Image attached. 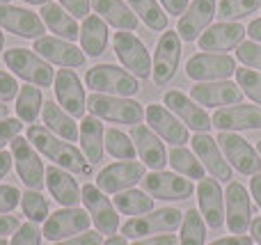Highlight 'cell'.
I'll return each mask as SVG.
<instances>
[{"label": "cell", "mask_w": 261, "mask_h": 245, "mask_svg": "<svg viewBox=\"0 0 261 245\" xmlns=\"http://www.w3.org/2000/svg\"><path fill=\"white\" fill-rule=\"evenodd\" d=\"M28 142H30L39 154H44L48 160H53V165L67 170V172L81 174V177H87V174L92 172V165L85 163L87 160L85 154H83L81 149H76L71 142L53 135L46 126L30 124V126H28Z\"/></svg>", "instance_id": "6da1fadb"}, {"label": "cell", "mask_w": 261, "mask_h": 245, "mask_svg": "<svg viewBox=\"0 0 261 245\" xmlns=\"http://www.w3.org/2000/svg\"><path fill=\"white\" fill-rule=\"evenodd\" d=\"M85 85L90 90L99 92V94H110V96H128L140 92V80L130 71L115 64H96V67L87 69L85 73Z\"/></svg>", "instance_id": "7a4b0ae2"}, {"label": "cell", "mask_w": 261, "mask_h": 245, "mask_svg": "<svg viewBox=\"0 0 261 245\" xmlns=\"http://www.w3.org/2000/svg\"><path fill=\"white\" fill-rule=\"evenodd\" d=\"M3 60H5V67L12 69L14 76L23 78L28 85L48 87L55 83V71H53V67H50V62H46L35 50L9 48V50H5Z\"/></svg>", "instance_id": "3957f363"}, {"label": "cell", "mask_w": 261, "mask_h": 245, "mask_svg": "<svg viewBox=\"0 0 261 245\" xmlns=\"http://www.w3.org/2000/svg\"><path fill=\"white\" fill-rule=\"evenodd\" d=\"M87 110L90 115L103 119V122L113 124H130L138 126L144 119V108L133 99H124V96H110V94H94L87 96Z\"/></svg>", "instance_id": "277c9868"}, {"label": "cell", "mask_w": 261, "mask_h": 245, "mask_svg": "<svg viewBox=\"0 0 261 245\" xmlns=\"http://www.w3.org/2000/svg\"><path fill=\"white\" fill-rule=\"evenodd\" d=\"M184 223V213L179 209H172V206H165V209L151 211L149 215H138V218H130L128 223L122 225V236L126 238H147L153 236V234H170L176 232Z\"/></svg>", "instance_id": "5b68a950"}, {"label": "cell", "mask_w": 261, "mask_h": 245, "mask_svg": "<svg viewBox=\"0 0 261 245\" xmlns=\"http://www.w3.org/2000/svg\"><path fill=\"white\" fill-rule=\"evenodd\" d=\"M113 48L117 60L124 64V69H128L138 80H144V78L151 76V55H149L144 41H140L133 32L119 30L115 32L113 39Z\"/></svg>", "instance_id": "8992f818"}, {"label": "cell", "mask_w": 261, "mask_h": 245, "mask_svg": "<svg viewBox=\"0 0 261 245\" xmlns=\"http://www.w3.org/2000/svg\"><path fill=\"white\" fill-rule=\"evenodd\" d=\"M216 142L220 145L225 158L229 160V165L241 174H254L261 172V156L257 151V147H252L245 138H241L239 133H229V131H220L216 138Z\"/></svg>", "instance_id": "52a82bcc"}, {"label": "cell", "mask_w": 261, "mask_h": 245, "mask_svg": "<svg viewBox=\"0 0 261 245\" xmlns=\"http://www.w3.org/2000/svg\"><path fill=\"white\" fill-rule=\"evenodd\" d=\"M12 156H14V168L18 172V179L25 183L28 190H39L46 186V170L41 163L37 149L28 142V138L16 135L12 142Z\"/></svg>", "instance_id": "ba28073f"}, {"label": "cell", "mask_w": 261, "mask_h": 245, "mask_svg": "<svg viewBox=\"0 0 261 245\" xmlns=\"http://www.w3.org/2000/svg\"><path fill=\"white\" fill-rule=\"evenodd\" d=\"M142 188L151 197H158V200L165 202L190 200L195 193V183L190 179L181 177L176 172H163V170H151L149 174H144Z\"/></svg>", "instance_id": "9c48e42d"}, {"label": "cell", "mask_w": 261, "mask_h": 245, "mask_svg": "<svg viewBox=\"0 0 261 245\" xmlns=\"http://www.w3.org/2000/svg\"><path fill=\"white\" fill-rule=\"evenodd\" d=\"M186 73L195 83L229 80L236 73V60L227 53H197L186 62Z\"/></svg>", "instance_id": "30bf717a"}, {"label": "cell", "mask_w": 261, "mask_h": 245, "mask_svg": "<svg viewBox=\"0 0 261 245\" xmlns=\"http://www.w3.org/2000/svg\"><path fill=\"white\" fill-rule=\"evenodd\" d=\"M83 193V204H85V211L90 213L92 223H94L96 232L106 234V236H115L119 229V215L115 204L106 197L103 190H99L92 183H85L81 188Z\"/></svg>", "instance_id": "8fae6325"}, {"label": "cell", "mask_w": 261, "mask_h": 245, "mask_svg": "<svg viewBox=\"0 0 261 245\" xmlns=\"http://www.w3.org/2000/svg\"><path fill=\"white\" fill-rule=\"evenodd\" d=\"M181 60V37L176 30L163 32V37L156 44V53H153V64H151V80L158 87L167 85L174 78L176 69H179Z\"/></svg>", "instance_id": "7c38bea8"}, {"label": "cell", "mask_w": 261, "mask_h": 245, "mask_svg": "<svg viewBox=\"0 0 261 245\" xmlns=\"http://www.w3.org/2000/svg\"><path fill=\"white\" fill-rule=\"evenodd\" d=\"M90 225H92V218L85 209H78V206L64 209L62 206L60 211H55V213L48 215L41 234H44V238L58 243V241H64V238L76 236V234L90 232Z\"/></svg>", "instance_id": "4fadbf2b"}, {"label": "cell", "mask_w": 261, "mask_h": 245, "mask_svg": "<svg viewBox=\"0 0 261 245\" xmlns=\"http://www.w3.org/2000/svg\"><path fill=\"white\" fill-rule=\"evenodd\" d=\"M144 119H147L149 128H151L161 140L170 142V145H174V147H184L186 142H190L188 126L181 124V119L176 117L170 108H165V105L149 103L147 108H144Z\"/></svg>", "instance_id": "5bb4252c"}, {"label": "cell", "mask_w": 261, "mask_h": 245, "mask_svg": "<svg viewBox=\"0 0 261 245\" xmlns=\"http://www.w3.org/2000/svg\"><path fill=\"white\" fill-rule=\"evenodd\" d=\"M140 179H144V165L138 160H119L108 168H103L96 177V188L103 190L106 195H117L128 188H135V183H140Z\"/></svg>", "instance_id": "9a60e30c"}, {"label": "cell", "mask_w": 261, "mask_h": 245, "mask_svg": "<svg viewBox=\"0 0 261 245\" xmlns=\"http://www.w3.org/2000/svg\"><path fill=\"white\" fill-rule=\"evenodd\" d=\"M225 223L236 236L248 232L252 223V204H250L248 188L239 181H229L225 190Z\"/></svg>", "instance_id": "2e32d148"}, {"label": "cell", "mask_w": 261, "mask_h": 245, "mask_svg": "<svg viewBox=\"0 0 261 245\" xmlns=\"http://www.w3.org/2000/svg\"><path fill=\"white\" fill-rule=\"evenodd\" d=\"M213 128L218 131H261V105H227L213 113Z\"/></svg>", "instance_id": "e0dca14e"}, {"label": "cell", "mask_w": 261, "mask_h": 245, "mask_svg": "<svg viewBox=\"0 0 261 245\" xmlns=\"http://www.w3.org/2000/svg\"><path fill=\"white\" fill-rule=\"evenodd\" d=\"M0 28L23 39H39L46 30L39 14L16 5H0Z\"/></svg>", "instance_id": "ac0fdd59"}, {"label": "cell", "mask_w": 261, "mask_h": 245, "mask_svg": "<svg viewBox=\"0 0 261 245\" xmlns=\"http://www.w3.org/2000/svg\"><path fill=\"white\" fill-rule=\"evenodd\" d=\"M243 90L231 80H213V83H197L190 90V99L199 105L208 108H227L239 105L243 101Z\"/></svg>", "instance_id": "d6986e66"}, {"label": "cell", "mask_w": 261, "mask_h": 245, "mask_svg": "<svg viewBox=\"0 0 261 245\" xmlns=\"http://www.w3.org/2000/svg\"><path fill=\"white\" fill-rule=\"evenodd\" d=\"M55 96L58 103L67 110L71 117H85L87 110V96L81 78L73 69H60L55 73Z\"/></svg>", "instance_id": "ffe728a7"}, {"label": "cell", "mask_w": 261, "mask_h": 245, "mask_svg": "<svg viewBox=\"0 0 261 245\" xmlns=\"http://www.w3.org/2000/svg\"><path fill=\"white\" fill-rule=\"evenodd\" d=\"M245 35H248V30L241 23H213L202 32L197 46L204 53H227L231 48H239L243 44Z\"/></svg>", "instance_id": "44dd1931"}, {"label": "cell", "mask_w": 261, "mask_h": 245, "mask_svg": "<svg viewBox=\"0 0 261 245\" xmlns=\"http://www.w3.org/2000/svg\"><path fill=\"white\" fill-rule=\"evenodd\" d=\"M32 50L37 55H41L46 62L58 64V67H64V69H73L85 64V53L78 46H73L71 41L60 39V37H39V39H35V48Z\"/></svg>", "instance_id": "7402d4cb"}, {"label": "cell", "mask_w": 261, "mask_h": 245, "mask_svg": "<svg viewBox=\"0 0 261 245\" xmlns=\"http://www.w3.org/2000/svg\"><path fill=\"white\" fill-rule=\"evenodd\" d=\"M218 14V3L216 0H195L188 5L184 14L179 16V25L176 32L184 41H195L202 37V32L211 25L213 16Z\"/></svg>", "instance_id": "603a6c76"}, {"label": "cell", "mask_w": 261, "mask_h": 245, "mask_svg": "<svg viewBox=\"0 0 261 245\" xmlns=\"http://www.w3.org/2000/svg\"><path fill=\"white\" fill-rule=\"evenodd\" d=\"M190 142H193V151L199 158V163L204 165V170H208L211 177L218 179V181L229 183L231 181V165H229V160L225 158V154H222L220 145H218L211 135H206V133H197Z\"/></svg>", "instance_id": "cb8c5ba5"}, {"label": "cell", "mask_w": 261, "mask_h": 245, "mask_svg": "<svg viewBox=\"0 0 261 245\" xmlns=\"http://www.w3.org/2000/svg\"><path fill=\"white\" fill-rule=\"evenodd\" d=\"M197 202L206 227L220 229L225 225V193H222L218 179H206L197 183Z\"/></svg>", "instance_id": "d4e9b609"}, {"label": "cell", "mask_w": 261, "mask_h": 245, "mask_svg": "<svg viewBox=\"0 0 261 245\" xmlns=\"http://www.w3.org/2000/svg\"><path fill=\"white\" fill-rule=\"evenodd\" d=\"M163 105L170 108L181 122L188 128H193L195 133H206L211 131V117L204 113V108L199 103H195L190 96H186L184 92H167L163 96Z\"/></svg>", "instance_id": "484cf974"}, {"label": "cell", "mask_w": 261, "mask_h": 245, "mask_svg": "<svg viewBox=\"0 0 261 245\" xmlns=\"http://www.w3.org/2000/svg\"><path fill=\"white\" fill-rule=\"evenodd\" d=\"M130 140H133L140 160H142L147 168L163 170L167 165V149H165V145H163V140L149 126H144V124L133 126V128H130Z\"/></svg>", "instance_id": "4316f807"}, {"label": "cell", "mask_w": 261, "mask_h": 245, "mask_svg": "<svg viewBox=\"0 0 261 245\" xmlns=\"http://www.w3.org/2000/svg\"><path fill=\"white\" fill-rule=\"evenodd\" d=\"M46 186H48L50 195L55 197V202L64 209H73L83 202V193L78 188L76 179L71 177V172L58 168V165H50L46 170Z\"/></svg>", "instance_id": "83f0119b"}, {"label": "cell", "mask_w": 261, "mask_h": 245, "mask_svg": "<svg viewBox=\"0 0 261 245\" xmlns=\"http://www.w3.org/2000/svg\"><path fill=\"white\" fill-rule=\"evenodd\" d=\"M103 124L94 115H85L81 122V131H78V140H81V149L85 154L87 163L96 165L103 158Z\"/></svg>", "instance_id": "f1b7e54d"}, {"label": "cell", "mask_w": 261, "mask_h": 245, "mask_svg": "<svg viewBox=\"0 0 261 245\" xmlns=\"http://www.w3.org/2000/svg\"><path fill=\"white\" fill-rule=\"evenodd\" d=\"M39 16H41V21H44V25L48 28L50 32H55V37H60V39L73 41L81 37V25H78L76 18H73L62 5H55V3L41 5Z\"/></svg>", "instance_id": "f546056e"}, {"label": "cell", "mask_w": 261, "mask_h": 245, "mask_svg": "<svg viewBox=\"0 0 261 245\" xmlns=\"http://www.w3.org/2000/svg\"><path fill=\"white\" fill-rule=\"evenodd\" d=\"M90 3H92V9H94L106 23L117 28V30L133 32L135 28H138V16H135V12L126 3H122V0H90Z\"/></svg>", "instance_id": "4dcf8cb0"}, {"label": "cell", "mask_w": 261, "mask_h": 245, "mask_svg": "<svg viewBox=\"0 0 261 245\" xmlns=\"http://www.w3.org/2000/svg\"><path fill=\"white\" fill-rule=\"evenodd\" d=\"M81 48L85 50V55L90 58H99L108 46V25L99 14H90L87 18H83L81 25Z\"/></svg>", "instance_id": "1f68e13d"}, {"label": "cell", "mask_w": 261, "mask_h": 245, "mask_svg": "<svg viewBox=\"0 0 261 245\" xmlns=\"http://www.w3.org/2000/svg\"><path fill=\"white\" fill-rule=\"evenodd\" d=\"M41 119H44V126L50 133L60 135L67 142H76L78 140V124L73 122V117L55 101H48L41 108Z\"/></svg>", "instance_id": "d6a6232c"}, {"label": "cell", "mask_w": 261, "mask_h": 245, "mask_svg": "<svg viewBox=\"0 0 261 245\" xmlns=\"http://www.w3.org/2000/svg\"><path fill=\"white\" fill-rule=\"evenodd\" d=\"M113 204L119 213L130 215V218H138V215L151 213L153 211V197L149 195V193L138 190V188H128V190L115 195Z\"/></svg>", "instance_id": "836d02e7"}, {"label": "cell", "mask_w": 261, "mask_h": 245, "mask_svg": "<svg viewBox=\"0 0 261 245\" xmlns=\"http://www.w3.org/2000/svg\"><path fill=\"white\" fill-rule=\"evenodd\" d=\"M167 163L172 165V170H174L176 174H181V177H186V179H197V181H202V179L206 177V170H204V165L199 163V158L195 156V151L184 149V147H174V149L167 154Z\"/></svg>", "instance_id": "e575fe53"}, {"label": "cell", "mask_w": 261, "mask_h": 245, "mask_svg": "<svg viewBox=\"0 0 261 245\" xmlns=\"http://www.w3.org/2000/svg\"><path fill=\"white\" fill-rule=\"evenodd\" d=\"M44 108V96L37 85H23L16 96V117L23 124H35Z\"/></svg>", "instance_id": "d590c367"}, {"label": "cell", "mask_w": 261, "mask_h": 245, "mask_svg": "<svg viewBox=\"0 0 261 245\" xmlns=\"http://www.w3.org/2000/svg\"><path fill=\"white\" fill-rule=\"evenodd\" d=\"M128 7L140 16V21L151 30H167V14L158 5V0H126Z\"/></svg>", "instance_id": "8d00e7d4"}, {"label": "cell", "mask_w": 261, "mask_h": 245, "mask_svg": "<svg viewBox=\"0 0 261 245\" xmlns=\"http://www.w3.org/2000/svg\"><path fill=\"white\" fill-rule=\"evenodd\" d=\"M204 238H206V223H204L202 213L195 209L186 211L184 223H181L179 245H204Z\"/></svg>", "instance_id": "74e56055"}, {"label": "cell", "mask_w": 261, "mask_h": 245, "mask_svg": "<svg viewBox=\"0 0 261 245\" xmlns=\"http://www.w3.org/2000/svg\"><path fill=\"white\" fill-rule=\"evenodd\" d=\"M106 151H108L113 158H119V160H133L135 156H138L130 135L122 133L119 128H108V131H106Z\"/></svg>", "instance_id": "f35d334b"}, {"label": "cell", "mask_w": 261, "mask_h": 245, "mask_svg": "<svg viewBox=\"0 0 261 245\" xmlns=\"http://www.w3.org/2000/svg\"><path fill=\"white\" fill-rule=\"evenodd\" d=\"M21 209L30 223H46L48 220V202L39 190H25L21 195Z\"/></svg>", "instance_id": "ab89813d"}, {"label": "cell", "mask_w": 261, "mask_h": 245, "mask_svg": "<svg viewBox=\"0 0 261 245\" xmlns=\"http://www.w3.org/2000/svg\"><path fill=\"white\" fill-rule=\"evenodd\" d=\"M261 7V0H220L218 3V18L222 21H236L254 14Z\"/></svg>", "instance_id": "60d3db41"}, {"label": "cell", "mask_w": 261, "mask_h": 245, "mask_svg": "<svg viewBox=\"0 0 261 245\" xmlns=\"http://www.w3.org/2000/svg\"><path fill=\"white\" fill-rule=\"evenodd\" d=\"M236 85L243 90L245 96H250V99L254 101L257 105H261V71H254V69H239L236 67Z\"/></svg>", "instance_id": "b9f144b4"}, {"label": "cell", "mask_w": 261, "mask_h": 245, "mask_svg": "<svg viewBox=\"0 0 261 245\" xmlns=\"http://www.w3.org/2000/svg\"><path fill=\"white\" fill-rule=\"evenodd\" d=\"M236 58L248 69L261 71V44H257V41H243L236 50Z\"/></svg>", "instance_id": "7bdbcfd3"}, {"label": "cell", "mask_w": 261, "mask_h": 245, "mask_svg": "<svg viewBox=\"0 0 261 245\" xmlns=\"http://www.w3.org/2000/svg\"><path fill=\"white\" fill-rule=\"evenodd\" d=\"M41 236H44V234L39 232V227H37L35 223H30V220H28L25 225H21V227L16 229V234L12 236L9 245H39Z\"/></svg>", "instance_id": "ee69618b"}, {"label": "cell", "mask_w": 261, "mask_h": 245, "mask_svg": "<svg viewBox=\"0 0 261 245\" xmlns=\"http://www.w3.org/2000/svg\"><path fill=\"white\" fill-rule=\"evenodd\" d=\"M21 195L23 193L16 186H0V215L12 213L21 204Z\"/></svg>", "instance_id": "f6af8a7d"}, {"label": "cell", "mask_w": 261, "mask_h": 245, "mask_svg": "<svg viewBox=\"0 0 261 245\" xmlns=\"http://www.w3.org/2000/svg\"><path fill=\"white\" fill-rule=\"evenodd\" d=\"M18 90H21V85L16 83L14 73L0 71V101H3V103H7V101L16 99V96H18Z\"/></svg>", "instance_id": "bcb514c9"}, {"label": "cell", "mask_w": 261, "mask_h": 245, "mask_svg": "<svg viewBox=\"0 0 261 245\" xmlns=\"http://www.w3.org/2000/svg\"><path fill=\"white\" fill-rule=\"evenodd\" d=\"M21 128H23V122L21 119H3L0 122V151L5 149V145H9V142L14 140V138L21 133Z\"/></svg>", "instance_id": "7dc6e473"}, {"label": "cell", "mask_w": 261, "mask_h": 245, "mask_svg": "<svg viewBox=\"0 0 261 245\" xmlns=\"http://www.w3.org/2000/svg\"><path fill=\"white\" fill-rule=\"evenodd\" d=\"M55 245H103V234H99V232H85V234H78V236L58 241Z\"/></svg>", "instance_id": "c3c4849f"}, {"label": "cell", "mask_w": 261, "mask_h": 245, "mask_svg": "<svg viewBox=\"0 0 261 245\" xmlns=\"http://www.w3.org/2000/svg\"><path fill=\"white\" fill-rule=\"evenodd\" d=\"M60 5H62L73 18H87L90 16V9H92L90 0H60Z\"/></svg>", "instance_id": "681fc988"}, {"label": "cell", "mask_w": 261, "mask_h": 245, "mask_svg": "<svg viewBox=\"0 0 261 245\" xmlns=\"http://www.w3.org/2000/svg\"><path fill=\"white\" fill-rule=\"evenodd\" d=\"M18 227H21V218L18 215H0V238H7L12 234H16Z\"/></svg>", "instance_id": "f907efd6"}, {"label": "cell", "mask_w": 261, "mask_h": 245, "mask_svg": "<svg viewBox=\"0 0 261 245\" xmlns=\"http://www.w3.org/2000/svg\"><path fill=\"white\" fill-rule=\"evenodd\" d=\"M133 245H179V238L174 234H158V236L138 238Z\"/></svg>", "instance_id": "816d5d0a"}, {"label": "cell", "mask_w": 261, "mask_h": 245, "mask_svg": "<svg viewBox=\"0 0 261 245\" xmlns=\"http://www.w3.org/2000/svg\"><path fill=\"white\" fill-rule=\"evenodd\" d=\"M161 5L165 7L167 14H172V16H181V14L188 9V0H161Z\"/></svg>", "instance_id": "f5cc1de1"}, {"label": "cell", "mask_w": 261, "mask_h": 245, "mask_svg": "<svg viewBox=\"0 0 261 245\" xmlns=\"http://www.w3.org/2000/svg\"><path fill=\"white\" fill-rule=\"evenodd\" d=\"M208 245H252L250 243V238L245 236V234H241V236H225V238H218V241L208 243Z\"/></svg>", "instance_id": "db71d44e"}, {"label": "cell", "mask_w": 261, "mask_h": 245, "mask_svg": "<svg viewBox=\"0 0 261 245\" xmlns=\"http://www.w3.org/2000/svg\"><path fill=\"white\" fill-rule=\"evenodd\" d=\"M12 163H14L12 151H0V179L7 177V172L12 170Z\"/></svg>", "instance_id": "11a10c76"}, {"label": "cell", "mask_w": 261, "mask_h": 245, "mask_svg": "<svg viewBox=\"0 0 261 245\" xmlns=\"http://www.w3.org/2000/svg\"><path fill=\"white\" fill-rule=\"evenodd\" d=\"M250 193H252L254 202H257V206L261 209V172L250 179Z\"/></svg>", "instance_id": "9f6ffc18"}, {"label": "cell", "mask_w": 261, "mask_h": 245, "mask_svg": "<svg viewBox=\"0 0 261 245\" xmlns=\"http://www.w3.org/2000/svg\"><path fill=\"white\" fill-rule=\"evenodd\" d=\"M245 30H248L250 39H254L257 44H261V18H254V21L250 23V25L245 28Z\"/></svg>", "instance_id": "6f0895ef"}, {"label": "cell", "mask_w": 261, "mask_h": 245, "mask_svg": "<svg viewBox=\"0 0 261 245\" xmlns=\"http://www.w3.org/2000/svg\"><path fill=\"white\" fill-rule=\"evenodd\" d=\"M250 229H252V238L261 245V218H252V223H250Z\"/></svg>", "instance_id": "680465c9"}, {"label": "cell", "mask_w": 261, "mask_h": 245, "mask_svg": "<svg viewBox=\"0 0 261 245\" xmlns=\"http://www.w3.org/2000/svg\"><path fill=\"white\" fill-rule=\"evenodd\" d=\"M103 245H128V243H126V236H117V234H115V236L106 238Z\"/></svg>", "instance_id": "91938a15"}, {"label": "cell", "mask_w": 261, "mask_h": 245, "mask_svg": "<svg viewBox=\"0 0 261 245\" xmlns=\"http://www.w3.org/2000/svg\"><path fill=\"white\" fill-rule=\"evenodd\" d=\"M7 115H9L7 105H5V103H3V101H0V122H3V119H7Z\"/></svg>", "instance_id": "94428289"}, {"label": "cell", "mask_w": 261, "mask_h": 245, "mask_svg": "<svg viewBox=\"0 0 261 245\" xmlns=\"http://www.w3.org/2000/svg\"><path fill=\"white\" fill-rule=\"evenodd\" d=\"M23 3H28V5H48V3H53V0H23Z\"/></svg>", "instance_id": "6125c7cd"}, {"label": "cell", "mask_w": 261, "mask_h": 245, "mask_svg": "<svg viewBox=\"0 0 261 245\" xmlns=\"http://www.w3.org/2000/svg\"><path fill=\"white\" fill-rule=\"evenodd\" d=\"M3 46H5V35H3V30H0V50H3Z\"/></svg>", "instance_id": "be15d7a7"}, {"label": "cell", "mask_w": 261, "mask_h": 245, "mask_svg": "<svg viewBox=\"0 0 261 245\" xmlns=\"http://www.w3.org/2000/svg\"><path fill=\"white\" fill-rule=\"evenodd\" d=\"M257 151H259V156H261V140L257 142Z\"/></svg>", "instance_id": "e7e4bbea"}, {"label": "cell", "mask_w": 261, "mask_h": 245, "mask_svg": "<svg viewBox=\"0 0 261 245\" xmlns=\"http://www.w3.org/2000/svg\"><path fill=\"white\" fill-rule=\"evenodd\" d=\"M9 3H12V0H0V5H9Z\"/></svg>", "instance_id": "03108f58"}, {"label": "cell", "mask_w": 261, "mask_h": 245, "mask_svg": "<svg viewBox=\"0 0 261 245\" xmlns=\"http://www.w3.org/2000/svg\"><path fill=\"white\" fill-rule=\"evenodd\" d=\"M0 245H9L7 241H5V238H0Z\"/></svg>", "instance_id": "003e7915"}]
</instances>
